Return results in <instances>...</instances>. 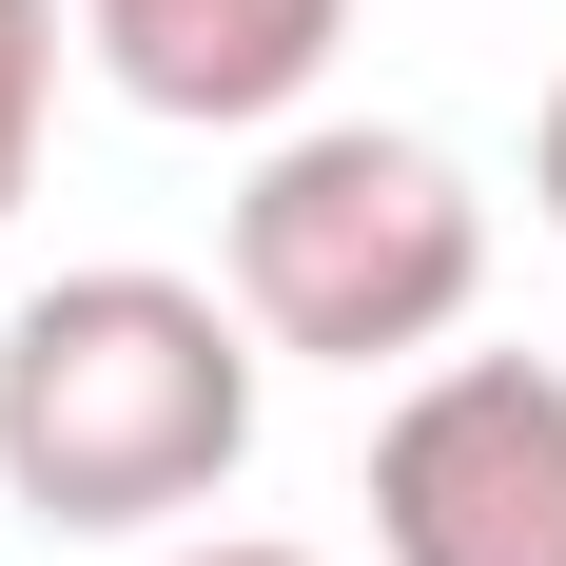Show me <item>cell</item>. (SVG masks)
<instances>
[{"label":"cell","instance_id":"7a4b0ae2","mask_svg":"<svg viewBox=\"0 0 566 566\" xmlns=\"http://www.w3.org/2000/svg\"><path fill=\"white\" fill-rule=\"evenodd\" d=\"M489 293V196L410 117H274V157L234 176V313L254 352L313 371H430Z\"/></svg>","mask_w":566,"mask_h":566},{"label":"cell","instance_id":"8992f818","mask_svg":"<svg viewBox=\"0 0 566 566\" xmlns=\"http://www.w3.org/2000/svg\"><path fill=\"white\" fill-rule=\"evenodd\" d=\"M527 196H547V234H566V78H547V117H527Z\"/></svg>","mask_w":566,"mask_h":566},{"label":"cell","instance_id":"52a82bcc","mask_svg":"<svg viewBox=\"0 0 566 566\" xmlns=\"http://www.w3.org/2000/svg\"><path fill=\"white\" fill-rule=\"evenodd\" d=\"M157 566H313V547H254V527H216V547H157Z\"/></svg>","mask_w":566,"mask_h":566},{"label":"cell","instance_id":"3957f363","mask_svg":"<svg viewBox=\"0 0 566 566\" xmlns=\"http://www.w3.org/2000/svg\"><path fill=\"white\" fill-rule=\"evenodd\" d=\"M371 547L391 566H566V371L547 352H430L391 391Z\"/></svg>","mask_w":566,"mask_h":566},{"label":"cell","instance_id":"6da1fadb","mask_svg":"<svg viewBox=\"0 0 566 566\" xmlns=\"http://www.w3.org/2000/svg\"><path fill=\"white\" fill-rule=\"evenodd\" d=\"M254 313L196 274H59L0 313V489L78 547H137V527H196L254 469Z\"/></svg>","mask_w":566,"mask_h":566},{"label":"cell","instance_id":"277c9868","mask_svg":"<svg viewBox=\"0 0 566 566\" xmlns=\"http://www.w3.org/2000/svg\"><path fill=\"white\" fill-rule=\"evenodd\" d=\"M78 40H98V78L137 117H176V137H274V117L333 78L352 0H78Z\"/></svg>","mask_w":566,"mask_h":566},{"label":"cell","instance_id":"5b68a950","mask_svg":"<svg viewBox=\"0 0 566 566\" xmlns=\"http://www.w3.org/2000/svg\"><path fill=\"white\" fill-rule=\"evenodd\" d=\"M40 137H59V0H0V216L40 196Z\"/></svg>","mask_w":566,"mask_h":566}]
</instances>
